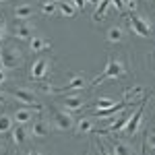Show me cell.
<instances>
[{"label":"cell","mask_w":155,"mask_h":155,"mask_svg":"<svg viewBox=\"0 0 155 155\" xmlns=\"http://www.w3.org/2000/svg\"><path fill=\"white\" fill-rule=\"evenodd\" d=\"M124 72H126V68H124V64H122L120 60L110 58L107 64H106V68H104V72H101L99 77H95V79L91 81V85H101L106 79H118V77H124Z\"/></svg>","instance_id":"6da1fadb"},{"label":"cell","mask_w":155,"mask_h":155,"mask_svg":"<svg viewBox=\"0 0 155 155\" xmlns=\"http://www.w3.org/2000/svg\"><path fill=\"white\" fill-rule=\"evenodd\" d=\"M0 64H2L4 71L19 68V66H21V54H19V50L12 48V46L2 48V50H0Z\"/></svg>","instance_id":"7a4b0ae2"},{"label":"cell","mask_w":155,"mask_h":155,"mask_svg":"<svg viewBox=\"0 0 155 155\" xmlns=\"http://www.w3.org/2000/svg\"><path fill=\"white\" fill-rule=\"evenodd\" d=\"M128 25L132 27V31H134L137 35H141V37H149L151 33H153L151 27H149V23H145L143 19H141L139 15H134V12L128 15Z\"/></svg>","instance_id":"3957f363"},{"label":"cell","mask_w":155,"mask_h":155,"mask_svg":"<svg viewBox=\"0 0 155 155\" xmlns=\"http://www.w3.org/2000/svg\"><path fill=\"white\" fill-rule=\"evenodd\" d=\"M48 71H50V60L48 58H39V60H35V62L31 64L29 77H31L33 81H44L46 74H48Z\"/></svg>","instance_id":"277c9868"},{"label":"cell","mask_w":155,"mask_h":155,"mask_svg":"<svg viewBox=\"0 0 155 155\" xmlns=\"http://www.w3.org/2000/svg\"><path fill=\"white\" fill-rule=\"evenodd\" d=\"M12 97H15V99H19V101H23L25 106L37 110V112L41 110V104L35 99L33 91H29V89H15V91H12Z\"/></svg>","instance_id":"5b68a950"},{"label":"cell","mask_w":155,"mask_h":155,"mask_svg":"<svg viewBox=\"0 0 155 155\" xmlns=\"http://www.w3.org/2000/svg\"><path fill=\"white\" fill-rule=\"evenodd\" d=\"M143 104L145 99L139 104V110L132 114V116H128V122H126V126L122 128V130L126 132V134H134V132L139 130V124H141V118H143Z\"/></svg>","instance_id":"8992f818"},{"label":"cell","mask_w":155,"mask_h":155,"mask_svg":"<svg viewBox=\"0 0 155 155\" xmlns=\"http://www.w3.org/2000/svg\"><path fill=\"white\" fill-rule=\"evenodd\" d=\"M54 124L58 130H71L72 128V116L68 112H60V110H54Z\"/></svg>","instance_id":"52a82bcc"},{"label":"cell","mask_w":155,"mask_h":155,"mask_svg":"<svg viewBox=\"0 0 155 155\" xmlns=\"http://www.w3.org/2000/svg\"><path fill=\"white\" fill-rule=\"evenodd\" d=\"M62 106H64L66 112H79L85 106V99L81 95H66L62 97Z\"/></svg>","instance_id":"ba28073f"},{"label":"cell","mask_w":155,"mask_h":155,"mask_svg":"<svg viewBox=\"0 0 155 155\" xmlns=\"http://www.w3.org/2000/svg\"><path fill=\"white\" fill-rule=\"evenodd\" d=\"M85 85V79L81 74H77V77H72L68 83L64 85V87H60V89H54V93H68V91H81Z\"/></svg>","instance_id":"9c48e42d"},{"label":"cell","mask_w":155,"mask_h":155,"mask_svg":"<svg viewBox=\"0 0 155 155\" xmlns=\"http://www.w3.org/2000/svg\"><path fill=\"white\" fill-rule=\"evenodd\" d=\"M33 33H35L33 25L23 23V21H19V23L15 25V37H17V39H31Z\"/></svg>","instance_id":"30bf717a"},{"label":"cell","mask_w":155,"mask_h":155,"mask_svg":"<svg viewBox=\"0 0 155 155\" xmlns=\"http://www.w3.org/2000/svg\"><path fill=\"white\" fill-rule=\"evenodd\" d=\"M124 107H128V101H118L112 107H101V110H97V118H112V114H118Z\"/></svg>","instance_id":"8fae6325"},{"label":"cell","mask_w":155,"mask_h":155,"mask_svg":"<svg viewBox=\"0 0 155 155\" xmlns=\"http://www.w3.org/2000/svg\"><path fill=\"white\" fill-rule=\"evenodd\" d=\"M12 141H15V145H23L25 141H27V137H29V132H27V128H25V124H17V126H12Z\"/></svg>","instance_id":"7c38bea8"},{"label":"cell","mask_w":155,"mask_h":155,"mask_svg":"<svg viewBox=\"0 0 155 155\" xmlns=\"http://www.w3.org/2000/svg\"><path fill=\"white\" fill-rule=\"evenodd\" d=\"M33 118V112L31 110H27V107H21V110H17V114H15V124H29Z\"/></svg>","instance_id":"4fadbf2b"},{"label":"cell","mask_w":155,"mask_h":155,"mask_svg":"<svg viewBox=\"0 0 155 155\" xmlns=\"http://www.w3.org/2000/svg\"><path fill=\"white\" fill-rule=\"evenodd\" d=\"M29 132H31L33 137H37V139H41V137H46V134L50 132V126L46 124V122L37 120V122H33V124H31V130H29Z\"/></svg>","instance_id":"5bb4252c"},{"label":"cell","mask_w":155,"mask_h":155,"mask_svg":"<svg viewBox=\"0 0 155 155\" xmlns=\"http://www.w3.org/2000/svg\"><path fill=\"white\" fill-rule=\"evenodd\" d=\"M15 17H17L19 21H27L29 17H33V6H31V4H21V6H17V8H15Z\"/></svg>","instance_id":"9a60e30c"},{"label":"cell","mask_w":155,"mask_h":155,"mask_svg":"<svg viewBox=\"0 0 155 155\" xmlns=\"http://www.w3.org/2000/svg\"><path fill=\"white\" fill-rule=\"evenodd\" d=\"M29 44H31V50L33 52H44V50L50 48V41H46L44 37H39V35H33L29 39Z\"/></svg>","instance_id":"2e32d148"},{"label":"cell","mask_w":155,"mask_h":155,"mask_svg":"<svg viewBox=\"0 0 155 155\" xmlns=\"http://www.w3.org/2000/svg\"><path fill=\"white\" fill-rule=\"evenodd\" d=\"M107 8H110V0H101V2L95 6V12H93V21H95V23H99V21L106 17Z\"/></svg>","instance_id":"e0dca14e"},{"label":"cell","mask_w":155,"mask_h":155,"mask_svg":"<svg viewBox=\"0 0 155 155\" xmlns=\"http://www.w3.org/2000/svg\"><path fill=\"white\" fill-rule=\"evenodd\" d=\"M58 11L64 15V17H74L77 15V8L72 6V2H68V0H60L58 2Z\"/></svg>","instance_id":"ac0fdd59"},{"label":"cell","mask_w":155,"mask_h":155,"mask_svg":"<svg viewBox=\"0 0 155 155\" xmlns=\"http://www.w3.org/2000/svg\"><path fill=\"white\" fill-rule=\"evenodd\" d=\"M143 93H145V87H132V89H128L126 93H124V101H128V99H134V101H141L143 99Z\"/></svg>","instance_id":"d6986e66"},{"label":"cell","mask_w":155,"mask_h":155,"mask_svg":"<svg viewBox=\"0 0 155 155\" xmlns=\"http://www.w3.org/2000/svg\"><path fill=\"white\" fill-rule=\"evenodd\" d=\"M124 39V31L120 29V27H112L110 31H107V41L110 44H120Z\"/></svg>","instance_id":"ffe728a7"},{"label":"cell","mask_w":155,"mask_h":155,"mask_svg":"<svg viewBox=\"0 0 155 155\" xmlns=\"http://www.w3.org/2000/svg\"><path fill=\"white\" fill-rule=\"evenodd\" d=\"M12 126H15V120L8 116V114H2L0 116V134H4V132H11Z\"/></svg>","instance_id":"44dd1931"},{"label":"cell","mask_w":155,"mask_h":155,"mask_svg":"<svg viewBox=\"0 0 155 155\" xmlns=\"http://www.w3.org/2000/svg\"><path fill=\"white\" fill-rule=\"evenodd\" d=\"M91 128H93V122H91L89 118H83L79 124H77V132H79V134H87Z\"/></svg>","instance_id":"7402d4cb"},{"label":"cell","mask_w":155,"mask_h":155,"mask_svg":"<svg viewBox=\"0 0 155 155\" xmlns=\"http://www.w3.org/2000/svg\"><path fill=\"white\" fill-rule=\"evenodd\" d=\"M56 8H58V2H44V4H41V12H44V15H46V17H52V15H54V12H56Z\"/></svg>","instance_id":"603a6c76"},{"label":"cell","mask_w":155,"mask_h":155,"mask_svg":"<svg viewBox=\"0 0 155 155\" xmlns=\"http://www.w3.org/2000/svg\"><path fill=\"white\" fill-rule=\"evenodd\" d=\"M118 101L116 99H112V97H99L97 99V110H101V107H112V106H116Z\"/></svg>","instance_id":"cb8c5ba5"},{"label":"cell","mask_w":155,"mask_h":155,"mask_svg":"<svg viewBox=\"0 0 155 155\" xmlns=\"http://www.w3.org/2000/svg\"><path fill=\"white\" fill-rule=\"evenodd\" d=\"M112 155H130V151H128V147H126L124 143H114Z\"/></svg>","instance_id":"d4e9b609"},{"label":"cell","mask_w":155,"mask_h":155,"mask_svg":"<svg viewBox=\"0 0 155 155\" xmlns=\"http://www.w3.org/2000/svg\"><path fill=\"white\" fill-rule=\"evenodd\" d=\"M72 2V6L77 8V11H83L85 6H87V0H71Z\"/></svg>","instance_id":"484cf974"},{"label":"cell","mask_w":155,"mask_h":155,"mask_svg":"<svg viewBox=\"0 0 155 155\" xmlns=\"http://www.w3.org/2000/svg\"><path fill=\"white\" fill-rule=\"evenodd\" d=\"M110 4H114L116 11H124V0H110Z\"/></svg>","instance_id":"4316f807"},{"label":"cell","mask_w":155,"mask_h":155,"mask_svg":"<svg viewBox=\"0 0 155 155\" xmlns=\"http://www.w3.org/2000/svg\"><path fill=\"white\" fill-rule=\"evenodd\" d=\"M147 143L151 149H155V132H149V137H147Z\"/></svg>","instance_id":"83f0119b"},{"label":"cell","mask_w":155,"mask_h":155,"mask_svg":"<svg viewBox=\"0 0 155 155\" xmlns=\"http://www.w3.org/2000/svg\"><path fill=\"white\" fill-rule=\"evenodd\" d=\"M97 151H99V155H112V153L106 149V147H104V145L99 143V141H97Z\"/></svg>","instance_id":"f1b7e54d"},{"label":"cell","mask_w":155,"mask_h":155,"mask_svg":"<svg viewBox=\"0 0 155 155\" xmlns=\"http://www.w3.org/2000/svg\"><path fill=\"white\" fill-rule=\"evenodd\" d=\"M124 6H128V8H130V12H134V8H137V2H134V0H124Z\"/></svg>","instance_id":"f546056e"},{"label":"cell","mask_w":155,"mask_h":155,"mask_svg":"<svg viewBox=\"0 0 155 155\" xmlns=\"http://www.w3.org/2000/svg\"><path fill=\"white\" fill-rule=\"evenodd\" d=\"M4 33H6V25H4V21H0V41L4 39Z\"/></svg>","instance_id":"4dcf8cb0"},{"label":"cell","mask_w":155,"mask_h":155,"mask_svg":"<svg viewBox=\"0 0 155 155\" xmlns=\"http://www.w3.org/2000/svg\"><path fill=\"white\" fill-rule=\"evenodd\" d=\"M4 81H6V71H4V68H0V85L4 83Z\"/></svg>","instance_id":"1f68e13d"},{"label":"cell","mask_w":155,"mask_h":155,"mask_svg":"<svg viewBox=\"0 0 155 155\" xmlns=\"http://www.w3.org/2000/svg\"><path fill=\"white\" fill-rule=\"evenodd\" d=\"M87 2H91V4H93V6H97V4H99V2H101V0H87Z\"/></svg>","instance_id":"d6a6232c"},{"label":"cell","mask_w":155,"mask_h":155,"mask_svg":"<svg viewBox=\"0 0 155 155\" xmlns=\"http://www.w3.org/2000/svg\"><path fill=\"white\" fill-rule=\"evenodd\" d=\"M27 155H41V153H39V151H29Z\"/></svg>","instance_id":"836d02e7"},{"label":"cell","mask_w":155,"mask_h":155,"mask_svg":"<svg viewBox=\"0 0 155 155\" xmlns=\"http://www.w3.org/2000/svg\"><path fill=\"white\" fill-rule=\"evenodd\" d=\"M4 101H6V97H4L2 93H0V104H4Z\"/></svg>","instance_id":"e575fe53"},{"label":"cell","mask_w":155,"mask_h":155,"mask_svg":"<svg viewBox=\"0 0 155 155\" xmlns=\"http://www.w3.org/2000/svg\"><path fill=\"white\" fill-rule=\"evenodd\" d=\"M2 149H4V145H2V143H0V151H2Z\"/></svg>","instance_id":"d590c367"},{"label":"cell","mask_w":155,"mask_h":155,"mask_svg":"<svg viewBox=\"0 0 155 155\" xmlns=\"http://www.w3.org/2000/svg\"><path fill=\"white\" fill-rule=\"evenodd\" d=\"M50 2H60V0H50Z\"/></svg>","instance_id":"8d00e7d4"},{"label":"cell","mask_w":155,"mask_h":155,"mask_svg":"<svg viewBox=\"0 0 155 155\" xmlns=\"http://www.w3.org/2000/svg\"><path fill=\"white\" fill-rule=\"evenodd\" d=\"M0 2H6V0H0Z\"/></svg>","instance_id":"74e56055"}]
</instances>
